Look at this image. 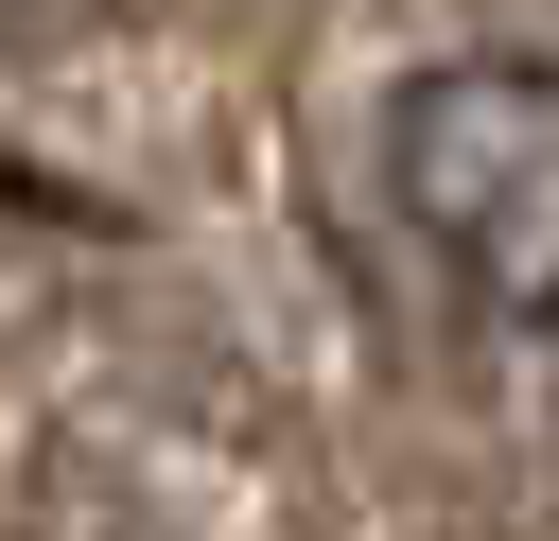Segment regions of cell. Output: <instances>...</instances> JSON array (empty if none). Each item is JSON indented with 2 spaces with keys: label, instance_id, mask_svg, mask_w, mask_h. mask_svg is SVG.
I'll return each mask as SVG.
<instances>
[{
  "label": "cell",
  "instance_id": "7a4b0ae2",
  "mask_svg": "<svg viewBox=\"0 0 559 541\" xmlns=\"http://www.w3.org/2000/svg\"><path fill=\"white\" fill-rule=\"evenodd\" d=\"M87 17H122V0H0V35H87Z\"/></svg>",
  "mask_w": 559,
  "mask_h": 541
},
{
  "label": "cell",
  "instance_id": "6da1fadb",
  "mask_svg": "<svg viewBox=\"0 0 559 541\" xmlns=\"http://www.w3.org/2000/svg\"><path fill=\"white\" fill-rule=\"evenodd\" d=\"M384 209L489 332H559V52H437L384 105Z\"/></svg>",
  "mask_w": 559,
  "mask_h": 541
}]
</instances>
